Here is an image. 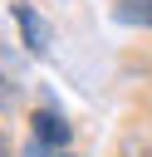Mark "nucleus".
<instances>
[{"instance_id": "1", "label": "nucleus", "mask_w": 152, "mask_h": 157, "mask_svg": "<svg viewBox=\"0 0 152 157\" xmlns=\"http://www.w3.org/2000/svg\"><path fill=\"white\" fill-rule=\"evenodd\" d=\"M10 20L20 25V44H25L34 59H44V54H49V20H44L29 0H15V5H10Z\"/></svg>"}, {"instance_id": "3", "label": "nucleus", "mask_w": 152, "mask_h": 157, "mask_svg": "<svg viewBox=\"0 0 152 157\" xmlns=\"http://www.w3.org/2000/svg\"><path fill=\"white\" fill-rule=\"evenodd\" d=\"M113 20H118V25L152 29V0H118V5H113Z\"/></svg>"}, {"instance_id": "2", "label": "nucleus", "mask_w": 152, "mask_h": 157, "mask_svg": "<svg viewBox=\"0 0 152 157\" xmlns=\"http://www.w3.org/2000/svg\"><path fill=\"white\" fill-rule=\"evenodd\" d=\"M29 137H34V142H44L49 152H69V137H74V128L64 123V113H54V108H39V113H29Z\"/></svg>"}, {"instance_id": "4", "label": "nucleus", "mask_w": 152, "mask_h": 157, "mask_svg": "<svg viewBox=\"0 0 152 157\" xmlns=\"http://www.w3.org/2000/svg\"><path fill=\"white\" fill-rule=\"evenodd\" d=\"M54 157H74V152H54Z\"/></svg>"}]
</instances>
